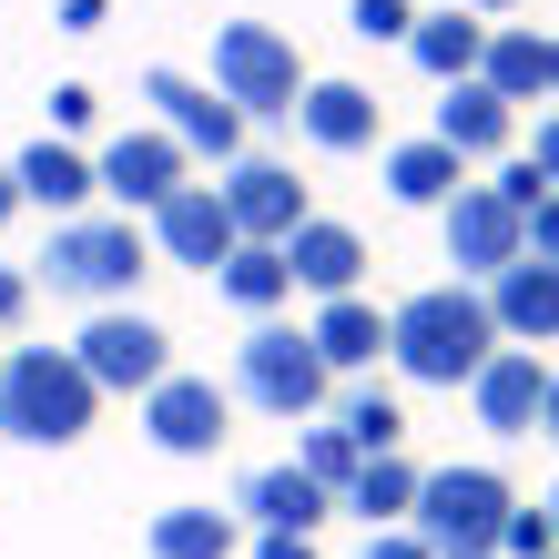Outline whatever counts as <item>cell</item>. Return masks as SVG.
Here are the masks:
<instances>
[{
	"instance_id": "obj_1",
	"label": "cell",
	"mask_w": 559,
	"mask_h": 559,
	"mask_svg": "<svg viewBox=\"0 0 559 559\" xmlns=\"http://www.w3.org/2000/svg\"><path fill=\"white\" fill-rule=\"evenodd\" d=\"M386 356H397L407 386H468L499 356V316H488L478 285H427L386 316Z\"/></svg>"
},
{
	"instance_id": "obj_2",
	"label": "cell",
	"mask_w": 559,
	"mask_h": 559,
	"mask_svg": "<svg viewBox=\"0 0 559 559\" xmlns=\"http://www.w3.org/2000/svg\"><path fill=\"white\" fill-rule=\"evenodd\" d=\"M92 407H103V386L82 377L72 346H21L11 367H0V427H11L21 448H72Z\"/></svg>"
},
{
	"instance_id": "obj_3",
	"label": "cell",
	"mask_w": 559,
	"mask_h": 559,
	"mask_svg": "<svg viewBox=\"0 0 559 559\" xmlns=\"http://www.w3.org/2000/svg\"><path fill=\"white\" fill-rule=\"evenodd\" d=\"M509 509H519V488H509L499 468H427L407 530L427 539V559H499Z\"/></svg>"
},
{
	"instance_id": "obj_4",
	"label": "cell",
	"mask_w": 559,
	"mask_h": 559,
	"mask_svg": "<svg viewBox=\"0 0 559 559\" xmlns=\"http://www.w3.org/2000/svg\"><path fill=\"white\" fill-rule=\"evenodd\" d=\"M143 265H153V235L133 214H72L51 224V254H41L51 295H82V306H122Z\"/></svg>"
},
{
	"instance_id": "obj_5",
	"label": "cell",
	"mask_w": 559,
	"mask_h": 559,
	"mask_svg": "<svg viewBox=\"0 0 559 559\" xmlns=\"http://www.w3.org/2000/svg\"><path fill=\"white\" fill-rule=\"evenodd\" d=\"M235 386H245L265 417H316L325 397H336V367L316 356L306 325H254V336L235 346Z\"/></svg>"
},
{
	"instance_id": "obj_6",
	"label": "cell",
	"mask_w": 559,
	"mask_h": 559,
	"mask_svg": "<svg viewBox=\"0 0 559 559\" xmlns=\"http://www.w3.org/2000/svg\"><path fill=\"white\" fill-rule=\"evenodd\" d=\"M214 92L235 112H295L306 103V61L275 21H224L214 31Z\"/></svg>"
},
{
	"instance_id": "obj_7",
	"label": "cell",
	"mask_w": 559,
	"mask_h": 559,
	"mask_svg": "<svg viewBox=\"0 0 559 559\" xmlns=\"http://www.w3.org/2000/svg\"><path fill=\"white\" fill-rule=\"evenodd\" d=\"M72 356H82V377L103 386V397H153V386L174 377V336H163L153 316H122V306L92 316Z\"/></svg>"
},
{
	"instance_id": "obj_8",
	"label": "cell",
	"mask_w": 559,
	"mask_h": 559,
	"mask_svg": "<svg viewBox=\"0 0 559 559\" xmlns=\"http://www.w3.org/2000/svg\"><path fill=\"white\" fill-rule=\"evenodd\" d=\"M143 103L163 112V133H174L183 153H214V163H245V112L224 103L214 82H193V72H143Z\"/></svg>"
},
{
	"instance_id": "obj_9",
	"label": "cell",
	"mask_w": 559,
	"mask_h": 559,
	"mask_svg": "<svg viewBox=\"0 0 559 559\" xmlns=\"http://www.w3.org/2000/svg\"><path fill=\"white\" fill-rule=\"evenodd\" d=\"M519 254H530V235H519V214L499 204V183H457V204H448V265H457V285L509 275Z\"/></svg>"
},
{
	"instance_id": "obj_10",
	"label": "cell",
	"mask_w": 559,
	"mask_h": 559,
	"mask_svg": "<svg viewBox=\"0 0 559 559\" xmlns=\"http://www.w3.org/2000/svg\"><path fill=\"white\" fill-rule=\"evenodd\" d=\"M235 245H245V235H235V214H224V193H214V183H174V193L153 204V254H163V265L214 275Z\"/></svg>"
},
{
	"instance_id": "obj_11",
	"label": "cell",
	"mask_w": 559,
	"mask_h": 559,
	"mask_svg": "<svg viewBox=\"0 0 559 559\" xmlns=\"http://www.w3.org/2000/svg\"><path fill=\"white\" fill-rule=\"evenodd\" d=\"M224 417H235V407H224V386H214V377H183V367L143 397V427H153L163 457H214L224 438H235Z\"/></svg>"
},
{
	"instance_id": "obj_12",
	"label": "cell",
	"mask_w": 559,
	"mask_h": 559,
	"mask_svg": "<svg viewBox=\"0 0 559 559\" xmlns=\"http://www.w3.org/2000/svg\"><path fill=\"white\" fill-rule=\"evenodd\" d=\"M539 397H549V367H539V346H499L488 367L468 377V407L488 438H539Z\"/></svg>"
},
{
	"instance_id": "obj_13",
	"label": "cell",
	"mask_w": 559,
	"mask_h": 559,
	"mask_svg": "<svg viewBox=\"0 0 559 559\" xmlns=\"http://www.w3.org/2000/svg\"><path fill=\"white\" fill-rule=\"evenodd\" d=\"M183 163H193V153H183V143H174V133L153 122V133H122V143H112L103 163H92V183H103V193H112L122 214H153L163 193L183 183Z\"/></svg>"
},
{
	"instance_id": "obj_14",
	"label": "cell",
	"mask_w": 559,
	"mask_h": 559,
	"mask_svg": "<svg viewBox=\"0 0 559 559\" xmlns=\"http://www.w3.org/2000/svg\"><path fill=\"white\" fill-rule=\"evenodd\" d=\"M214 193H224V214H235L245 245H285L295 224H306V183H295L285 163H235Z\"/></svg>"
},
{
	"instance_id": "obj_15",
	"label": "cell",
	"mask_w": 559,
	"mask_h": 559,
	"mask_svg": "<svg viewBox=\"0 0 559 559\" xmlns=\"http://www.w3.org/2000/svg\"><path fill=\"white\" fill-rule=\"evenodd\" d=\"M488 316H499V346H559V265L519 254L509 275H488Z\"/></svg>"
},
{
	"instance_id": "obj_16",
	"label": "cell",
	"mask_w": 559,
	"mask_h": 559,
	"mask_svg": "<svg viewBox=\"0 0 559 559\" xmlns=\"http://www.w3.org/2000/svg\"><path fill=\"white\" fill-rule=\"evenodd\" d=\"M285 265H295V285H306V295H325V306H336V295H356V275H367V245H356V224L306 214V224L285 235Z\"/></svg>"
},
{
	"instance_id": "obj_17",
	"label": "cell",
	"mask_w": 559,
	"mask_h": 559,
	"mask_svg": "<svg viewBox=\"0 0 559 559\" xmlns=\"http://www.w3.org/2000/svg\"><path fill=\"white\" fill-rule=\"evenodd\" d=\"M438 143H448L457 163H488V153H509V143H519V112H509L488 82H448V103H438Z\"/></svg>"
},
{
	"instance_id": "obj_18",
	"label": "cell",
	"mask_w": 559,
	"mask_h": 559,
	"mask_svg": "<svg viewBox=\"0 0 559 559\" xmlns=\"http://www.w3.org/2000/svg\"><path fill=\"white\" fill-rule=\"evenodd\" d=\"M316 153H367L377 143V92L367 82H306V103H295Z\"/></svg>"
},
{
	"instance_id": "obj_19",
	"label": "cell",
	"mask_w": 559,
	"mask_h": 559,
	"mask_svg": "<svg viewBox=\"0 0 559 559\" xmlns=\"http://www.w3.org/2000/svg\"><path fill=\"white\" fill-rule=\"evenodd\" d=\"M478 82L499 92V103H549V41L539 31H519V21H488V51H478Z\"/></svg>"
},
{
	"instance_id": "obj_20",
	"label": "cell",
	"mask_w": 559,
	"mask_h": 559,
	"mask_svg": "<svg viewBox=\"0 0 559 559\" xmlns=\"http://www.w3.org/2000/svg\"><path fill=\"white\" fill-rule=\"evenodd\" d=\"M11 174H21V204H41V214H61V224L103 193V183H92V163H82L72 143H51V133L31 143V153H11Z\"/></svg>"
},
{
	"instance_id": "obj_21",
	"label": "cell",
	"mask_w": 559,
	"mask_h": 559,
	"mask_svg": "<svg viewBox=\"0 0 559 559\" xmlns=\"http://www.w3.org/2000/svg\"><path fill=\"white\" fill-rule=\"evenodd\" d=\"M235 509L254 519V530H316V519L336 509V499H325V488H316V478L285 457V468H254V478L235 488Z\"/></svg>"
},
{
	"instance_id": "obj_22",
	"label": "cell",
	"mask_w": 559,
	"mask_h": 559,
	"mask_svg": "<svg viewBox=\"0 0 559 559\" xmlns=\"http://www.w3.org/2000/svg\"><path fill=\"white\" fill-rule=\"evenodd\" d=\"M306 336H316V356L336 377H356V367H377V356H386V316L367 306V295H336V306H316Z\"/></svg>"
},
{
	"instance_id": "obj_23",
	"label": "cell",
	"mask_w": 559,
	"mask_h": 559,
	"mask_svg": "<svg viewBox=\"0 0 559 559\" xmlns=\"http://www.w3.org/2000/svg\"><path fill=\"white\" fill-rule=\"evenodd\" d=\"M407 51H417V72H438V82H478V51H488V21H478V11H417V31H407Z\"/></svg>"
},
{
	"instance_id": "obj_24",
	"label": "cell",
	"mask_w": 559,
	"mask_h": 559,
	"mask_svg": "<svg viewBox=\"0 0 559 559\" xmlns=\"http://www.w3.org/2000/svg\"><path fill=\"white\" fill-rule=\"evenodd\" d=\"M214 295L224 306H245V316H275L285 295H295V265H285V245H235L214 265Z\"/></svg>"
},
{
	"instance_id": "obj_25",
	"label": "cell",
	"mask_w": 559,
	"mask_h": 559,
	"mask_svg": "<svg viewBox=\"0 0 559 559\" xmlns=\"http://www.w3.org/2000/svg\"><path fill=\"white\" fill-rule=\"evenodd\" d=\"M457 183H468V163H457L438 133H427V143H397V153H386V193H397V204H457Z\"/></svg>"
},
{
	"instance_id": "obj_26",
	"label": "cell",
	"mask_w": 559,
	"mask_h": 559,
	"mask_svg": "<svg viewBox=\"0 0 559 559\" xmlns=\"http://www.w3.org/2000/svg\"><path fill=\"white\" fill-rule=\"evenodd\" d=\"M417 478H427V468H407V457L386 448V457H367V468H356L346 509H367V530H397V519L417 509Z\"/></svg>"
},
{
	"instance_id": "obj_27",
	"label": "cell",
	"mask_w": 559,
	"mask_h": 559,
	"mask_svg": "<svg viewBox=\"0 0 559 559\" xmlns=\"http://www.w3.org/2000/svg\"><path fill=\"white\" fill-rule=\"evenodd\" d=\"M153 559H235V509H163Z\"/></svg>"
},
{
	"instance_id": "obj_28",
	"label": "cell",
	"mask_w": 559,
	"mask_h": 559,
	"mask_svg": "<svg viewBox=\"0 0 559 559\" xmlns=\"http://www.w3.org/2000/svg\"><path fill=\"white\" fill-rule=\"evenodd\" d=\"M336 427L356 438V457H386V448L407 438V407H397V386H356V397L336 407Z\"/></svg>"
},
{
	"instance_id": "obj_29",
	"label": "cell",
	"mask_w": 559,
	"mask_h": 559,
	"mask_svg": "<svg viewBox=\"0 0 559 559\" xmlns=\"http://www.w3.org/2000/svg\"><path fill=\"white\" fill-rule=\"evenodd\" d=\"M295 468H306V478L325 488V499H346L367 457H356V438H346V427H306V457H295Z\"/></svg>"
},
{
	"instance_id": "obj_30",
	"label": "cell",
	"mask_w": 559,
	"mask_h": 559,
	"mask_svg": "<svg viewBox=\"0 0 559 559\" xmlns=\"http://www.w3.org/2000/svg\"><path fill=\"white\" fill-rule=\"evenodd\" d=\"M346 31H356V41H407V31H417V0H356Z\"/></svg>"
},
{
	"instance_id": "obj_31",
	"label": "cell",
	"mask_w": 559,
	"mask_h": 559,
	"mask_svg": "<svg viewBox=\"0 0 559 559\" xmlns=\"http://www.w3.org/2000/svg\"><path fill=\"white\" fill-rule=\"evenodd\" d=\"M499 559H559V530H549V509H509V530H499Z\"/></svg>"
},
{
	"instance_id": "obj_32",
	"label": "cell",
	"mask_w": 559,
	"mask_h": 559,
	"mask_svg": "<svg viewBox=\"0 0 559 559\" xmlns=\"http://www.w3.org/2000/svg\"><path fill=\"white\" fill-rule=\"evenodd\" d=\"M519 163H530V174H539V183L559 193V112L539 122V133H530V153H519Z\"/></svg>"
},
{
	"instance_id": "obj_33",
	"label": "cell",
	"mask_w": 559,
	"mask_h": 559,
	"mask_svg": "<svg viewBox=\"0 0 559 559\" xmlns=\"http://www.w3.org/2000/svg\"><path fill=\"white\" fill-rule=\"evenodd\" d=\"M92 112H103V103H92V82H61V92H51V122H61V133H82Z\"/></svg>"
},
{
	"instance_id": "obj_34",
	"label": "cell",
	"mask_w": 559,
	"mask_h": 559,
	"mask_svg": "<svg viewBox=\"0 0 559 559\" xmlns=\"http://www.w3.org/2000/svg\"><path fill=\"white\" fill-rule=\"evenodd\" d=\"M519 235H530V254H539V265H559V193H549L530 224H519Z\"/></svg>"
},
{
	"instance_id": "obj_35",
	"label": "cell",
	"mask_w": 559,
	"mask_h": 559,
	"mask_svg": "<svg viewBox=\"0 0 559 559\" xmlns=\"http://www.w3.org/2000/svg\"><path fill=\"white\" fill-rule=\"evenodd\" d=\"M254 559H316V530H265V539H254Z\"/></svg>"
},
{
	"instance_id": "obj_36",
	"label": "cell",
	"mask_w": 559,
	"mask_h": 559,
	"mask_svg": "<svg viewBox=\"0 0 559 559\" xmlns=\"http://www.w3.org/2000/svg\"><path fill=\"white\" fill-rule=\"evenodd\" d=\"M367 559H427L417 530H367Z\"/></svg>"
},
{
	"instance_id": "obj_37",
	"label": "cell",
	"mask_w": 559,
	"mask_h": 559,
	"mask_svg": "<svg viewBox=\"0 0 559 559\" xmlns=\"http://www.w3.org/2000/svg\"><path fill=\"white\" fill-rule=\"evenodd\" d=\"M112 21V0H61V31H103Z\"/></svg>"
},
{
	"instance_id": "obj_38",
	"label": "cell",
	"mask_w": 559,
	"mask_h": 559,
	"mask_svg": "<svg viewBox=\"0 0 559 559\" xmlns=\"http://www.w3.org/2000/svg\"><path fill=\"white\" fill-rule=\"evenodd\" d=\"M21 306H31V275H21V265H0V325H11Z\"/></svg>"
},
{
	"instance_id": "obj_39",
	"label": "cell",
	"mask_w": 559,
	"mask_h": 559,
	"mask_svg": "<svg viewBox=\"0 0 559 559\" xmlns=\"http://www.w3.org/2000/svg\"><path fill=\"white\" fill-rule=\"evenodd\" d=\"M539 438H559V367H549V397H539Z\"/></svg>"
},
{
	"instance_id": "obj_40",
	"label": "cell",
	"mask_w": 559,
	"mask_h": 559,
	"mask_svg": "<svg viewBox=\"0 0 559 559\" xmlns=\"http://www.w3.org/2000/svg\"><path fill=\"white\" fill-rule=\"evenodd\" d=\"M11 214H21V174L0 163V224H11Z\"/></svg>"
},
{
	"instance_id": "obj_41",
	"label": "cell",
	"mask_w": 559,
	"mask_h": 559,
	"mask_svg": "<svg viewBox=\"0 0 559 559\" xmlns=\"http://www.w3.org/2000/svg\"><path fill=\"white\" fill-rule=\"evenodd\" d=\"M549 103H559V31H549Z\"/></svg>"
},
{
	"instance_id": "obj_42",
	"label": "cell",
	"mask_w": 559,
	"mask_h": 559,
	"mask_svg": "<svg viewBox=\"0 0 559 559\" xmlns=\"http://www.w3.org/2000/svg\"><path fill=\"white\" fill-rule=\"evenodd\" d=\"M468 11H519V0H468Z\"/></svg>"
},
{
	"instance_id": "obj_43",
	"label": "cell",
	"mask_w": 559,
	"mask_h": 559,
	"mask_svg": "<svg viewBox=\"0 0 559 559\" xmlns=\"http://www.w3.org/2000/svg\"><path fill=\"white\" fill-rule=\"evenodd\" d=\"M539 509H549V530H559V488H549V499H539Z\"/></svg>"
},
{
	"instance_id": "obj_44",
	"label": "cell",
	"mask_w": 559,
	"mask_h": 559,
	"mask_svg": "<svg viewBox=\"0 0 559 559\" xmlns=\"http://www.w3.org/2000/svg\"><path fill=\"white\" fill-rule=\"evenodd\" d=\"M0 367H11V356H0Z\"/></svg>"
}]
</instances>
